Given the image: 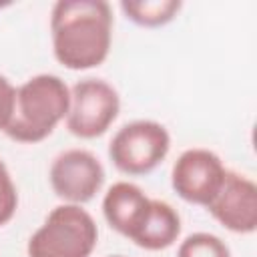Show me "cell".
Masks as SVG:
<instances>
[{
	"mask_svg": "<svg viewBox=\"0 0 257 257\" xmlns=\"http://www.w3.org/2000/svg\"><path fill=\"white\" fill-rule=\"evenodd\" d=\"M70 88L56 74H36L16 88L14 112L4 133L16 143H40L66 118Z\"/></svg>",
	"mask_w": 257,
	"mask_h": 257,
	"instance_id": "2",
	"label": "cell"
},
{
	"mask_svg": "<svg viewBox=\"0 0 257 257\" xmlns=\"http://www.w3.org/2000/svg\"><path fill=\"white\" fill-rule=\"evenodd\" d=\"M110 257H124V255H110Z\"/></svg>",
	"mask_w": 257,
	"mask_h": 257,
	"instance_id": "15",
	"label": "cell"
},
{
	"mask_svg": "<svg viewBox=\"0 0 257 257\" xmlns=\"http://www.w3.org/2000/svg\"><path fill=\"white\" fill-rule=\"evenodd\" d=\"M18 207V193H16V185L4 165V161L0 159V227L6 225Z\"/></svg>",
	"mask_w": 257,
	"mask_h": 257,
	"instance_id": "13",
	"label": "cell"
},
{
	"mask_svg": "<svg viewBox=\"0 0 257 257\" xmlns=\"http://www.w3.org/2000/svg\"><path fill=\"white\" fill-rule=\"evenodd\" d=\"M177 257H231L227 243L213 233H193L181 241Z\"/></svg>",
	"mask_w": 257,
	"mask_h": 257,
	"instance_id": "12",
	"label": "cell"
},
{
	"mask_svg": "<svg viewBox=\"0 0 257 257\" xmlns=\"http://www.w3.org/2000/svg\"><path fill=\"white\" fill-rule=\"evenodd\" d=\"M169 149L171 137L161 122L133 120L114 133L108 157L124 175H147L165 161Z\"/></svg>",
	"mask_w": 257,
	"mask_h": 257,
	"instance_id": "4",
	"label": "cell"
},
{
	"mask_svg": "<svg viewBox=\"0 0 257 257\" xmlns=\"http://www.w3.org/2000/svg\"><path fill=\"white\" fill-rule=\"evenodd\" d=\"M225 173L223 161L213 151L187 149L173 165L171 185L183 201L207 207L221 189Z\"/></svg>",
	"mask_w": 257,
	"mask_h": 257,
	"instance_id": "7",
	"label": "cell"
},
{
	"mask_svg": "<svg viewBox=\"0 0 257 257\" xmlns=\"http://www.w3.org/2000/svg\"><path fill=\"white\" fill-rule=\"evenodd\" d=\"M207 211L233 233H253L257 229V185L237 171H227Z\"/></svg>",
	"mask_w": 257,
	"mask_h": 257,
	"instance_id": "8",
	"label": "cell"
},
{
	"mask_svg": "<svg viewBox=\"0 0 257 257\" xmlns=\"http://www.w3.org/2000/svg\"><path fill=\"white\" fill-rule=\"evenodd\" d=\"M98 241V229L80 205L54 207L44 223L28 239V257H90Z\"/></svg>",
	"mask_w": 257,
	"mask_h": 257,
	"instance_id": "3",
	"label": "cell"
},
{
	"mask_svg": "<svg viewBox=\"0 0 257 257\" xmlns=\"http://www.w3.org/2000/svg\"><path fill=\"white\" fill-rule=\"evenodd\" d=\"M181 235V217L177 209H173L167 201L151 199L149 215L139 229V233L131 239L135 245L147 251H161L171 247Z\"/></svg>",
	"mask_w": 257,
	"mask_h": 257,
	"instance_id": "10",
	"label": "cell"
},
{
	"mask_svg": "<svg viewBox=\"0 0 257 257\" xmlns=\"http://www.w3.org/2000/svg\"><path fill=\"white\" fill-rule=\"evenodd\" d=\"M16 102V88L10 84L6 76L0 74V131H4L12 118Z\"/></svg>",
	"mask_w": 257,
	"mask_h": 257,
	"instance_id": "14",
	"label": "cell"
},
{
	"mask_svg": "<svg viewBox=\"0 0 257 257\" xmlns=\"http://www.w3.org/2000/svg\"><path fill=\"white\" fill-rule=\"evenodd\" d=\"M48 179L56 197L70 205H82L102 189L104 169L90 151L68 149L52 161Z\"/></svg>",
	"mask_w": 257,
	"mask_h": 257,
	"instance_id": "6",
	"label": "cell"
},
{
	"mask_svg": "<svg viewBox=\"0 0 257 257\" xmlns=\"http://www.w3.org/2000/svg\"><path fill=\"white\" fill-rule=\"evenodd\" d=\"M151 209V199L141 187L118 181L114 183L102 199V215L106 223L120 235L133 239L143 227Z\"/></svg>",
	"mask_w": 257,
	"mask_h": 257,
	"instance_id": "9",
	"label": "cell"
},
{
	"mask_svg": "<svg viewBox=\"0 0 257 257\" xmlns=\"http://www.w3.org/2000/svg\"><path fill=\"white\" fill-rule=\"evenodd\" d=\"M52 50L70 70L104 62L112 40V10L102 0H58L50 14Z\"/></svg>",
	"mask_w": 257,
	"mask_h": 257,
	"instance_id": "1",
	"label": "cell"
},
{
	"mask_svg": "<svg viewBox=\"0 0 257 257\" xmlns=\"http://www.w3.org/2000/svg\"><path fill=\"white\" fill-rule=\"evenodd\" d=\"M179 0H143V2H120V10L128 20L145 28H157L169 24L181 10Z\"/></svg>",
	"mask_w": 257,
	"mask_h": 257,
	"instance_id": "11",
	"label": "cell"
},
{
	"mask_svg": "<svg viewBox=\"0 0 257 257\" xmlns=\"http://www.w3.org/2000/svg\"><path fill=\"white\" fill-rule=\"evenodd\" d=\"M118 110V92L106 80L82 78L70 88L66 128L78 139H96L108 131Z\"/></svg>",
	"mask_w": 257,
	"mask_h": 257,
	"instance_id": "5",
	"label": "cell"
}]
</instances>
